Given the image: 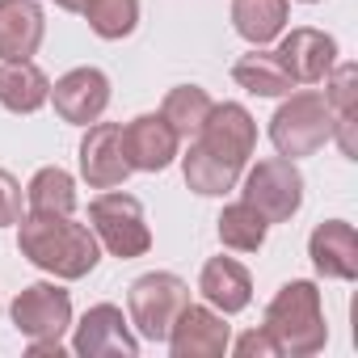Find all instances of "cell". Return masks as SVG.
Masks as SVG:
<instances>
[{
	"label": "cell",
	"instance_id": "cell-1",
	"mask_svg": "<svg viewBox=\"0 0 358 358\" xmlns=\"http://www.w3.org/2000/svg\"><path fill=\"white\" fill-rule=\"evenodd\" d=\"M17 249L26 262H34L38 270L76 282L85 274L97 270L101 262V245L93 236V228L76 224L72 215H47V211H30L17 220Z\"/></svg>",
	"mask_w": 358,
	"mask_h": 358
},
{
	"label": "cell",
	"instance_id": "cell-2",
	"mask_svg": "<svg viewBox=\"0 0 358 358\" xmlns=\"http://www.w3.org/2000/svg\"><path fill=\"white\" fill-rule=\"evenodd\" d=\"M262 329L278 341L282 354L291 358H308L316 350H324L329 341V324H324V303H320V287L308 278H291L278 287V295L266 303Z\"/></svg>",
	"mask_w": 358,
	"mask_h": 358
},
{
	"label": "cell",
	"instance_id": "cell-3",
	"mask_svg": "<svg viewBox=\"0 0 358 358\" xmlns=\"http://www.w3.org/2000/svg\"><path fill=\"white\" fill-rule=\"evenodd\" d=\"M270 139H274L278 156H287V160L320 152L333 139V110H329L324 93H316V89L287 93V101L270 118Z\"/></svg>",
	"mask_w": 358,
	"mask_h": 358
},
{
	"label": "cell",
	"instance_id": "cell-4",
	"mask_svg": "<svg viewBox=\"0 0 358 358\" xmlns=\"http://www.w3.org/2000/svg\"><path fill=\"white\" fill-rule=\"evenodd\" d=\"M186 303H190V287L182 278L169 274V270H152V274H139L131 282V291H127V320L135 324L139 337L164 341Z\"/></svg>",
	"mask_w": 358,
	"mask_h": 358
},
{
	"label": "cell",
	"instance_id": "cell-5",
	"mask_svg": "<svg viewBox=\"0 0 358 358\" xmlns=\"http://www.w3.org/2000/svg\"><path fill=\"white\" fill-rule=\"evenodd\" d=\"M89 228L97 245H106L114 257H143L152 249V228L143 220V203L135 194H122L118 186L97 194L89 203Z\"/></svg>",
	"mask_w": 358,
	"mask_h": 358
},
{
	"label": "cell",
	"instance_id": "cell-6",
	"mask_svg": "<svg viewBox=\"0 0 358 358\" xmlns=\"http://www.w3.org/2000/svg\"><path fill=\"white\" fill-rule=\"evenodd\" d=\"M245 203L266 220V224H287L303 207V173L287 156L257 160L245 177Z\"/></svg>",
	"mask_w": 358,
	"mask_h": 358
},
{
	"label": "cell",
	"instance_id": "cell-7",
	"mask_svg": "<svg viewBox=\"0 0 358 358\" xmlns=\"http://www.w3.org/2000/svg\"><path fill=\"white\" fill-rule=\"evenodd\" d=\"M194 143L245 173V164H249V156L257 148V122L241 101H220V106H211V114H207L203 131L194 135Z\"/></svg>",
	"mask_w": 358,
	"mask_h": 358
},
{
	"label": "cell",
	"instance_id": "cell-8",
	"mask_svg": "<svg viewBox=\"0 0 358 358\" xmlns=\"http://www.w3.org/2000/svg\"><path fill=\"white\" fill-rule=\"evenodd\" d=\"M13 324L30 341H59L72 329V295L55 282H30L13 299Z\"/></svg>",
	"mask_w": 358,
	"mask_h": 358
},
{
	"label": "cell",
	"instance_id": "cell-9",
	"mask_svg": "<svg viewBox=\"0 0 358 358\" xmlns=\"http://www.w3.org/2000/svg\"><path fill=\"white\" fill-rule=\"evenodd\" d=\"M135 169L127 160L122 127L118 122H89V135L80 139V177L93 190H114Z\"/></svg>",
	"mask_w": 358,
	"mask_h": 358
},
{
	"label": "cell",
	"instance_id": "cell-10",
	"mask_svg": "<svg viewBox=\"0 0 358 358\" xmlns=\"http://www.w3.org/2000/svg\"><path fill=\"white\" fill-rule=\"evenodd\" d=\"M164 341L173 358H220L232 345V329L224 324V312H215L211 303H186Z\"/></svg>",
	"mask_w": 358,
	"mask_h": 358
},
{
	"label": "cell",
	"instance_id": "cell-11",
	"mask_svg": "<svg viewBox=\"0 0 358 358\" xmlns=\"http://www.w3.org/2000/svg\"><path fill=\"white\" fill-rule=\"evenodd\" d=\"M72 350L85 354V358H110V354L135 358L139 354V337L131 333V320L122 316L118 303H93L80 316V324H76Z\"/></svg>",
	"mask_w": 358,
	"mask_h": 358
},
{
	"label": "cell",
	"instance_id": "cell-12",
	"mask_svg": "<svg viewBox=\"0 0 358 358\" xmlns=\"http://www.w3.org/2000/svg\"><path fill=\"white\" fill-rule=\"evenodd\" d=\"M51 101H55V114L64 122L89 127L110 106V76L101 68H72L68 76H59L51 85Z\"/></svg>",
	"mask_w": 358,
	"mask_h": 358
},
{
	"label": "cell",
	"instance_id": "cell-13",
	"mask_svg": "<svg viewBox=\"0 0 358 358\" xmlns=\"http://www.w3.org/2000/svg\"><path fill=\"white\" fill-rule=\"evenodd\" d=\"M122 143H127V160L139 173H160L177 160V131L164 122V114H139L122 127Z\"/></svg>",
	"mask_w": 358,
	"mask_h": 358
},
{
	"label": "cell",
	"instance_id": "cell-14",
	"mask_svg": "<svg viewBox=\"0 0 358 358\" xmlns=\"http://www.w3.org/2000/svg\"><path fill=\"white\" fill-rule=\"evenodd\" d=\"M278 64L287 68V76L295 85H320L329 76V68L337 64V43L324 34V30H312V26H299L282 38V47L274 51Z\"/></svg>",
	"mask_w": 358,
	"mask_h": 358
},
{
	"label": "cell",
	"instance_id": "cell-15",
	"mask_svg": "<svg viewBox=\"0 0 358 358\" xmlns=\"http://www.w3.org/2000/svg\"><path fill=\"white\" fill-rule=\"evenodd\" d=\"M308 257H312L316 274H324V278H337V282L358 278V232H354V224H345V220L316 224L308 236Z\"/></svg>",
	"mask_w": 358,
	"mask_h": 358
},
{
	"label": "cell",
	"instance_id": "cell-16",
	"mask_svg": "<svg viewBox=\"0 0 358 358\" xmlns=\"http://www.w3.org/2000/svg\"><path fill=\"white\" fill-rule=\"evenodd\" d=\"M47 17L38 0H0V59H30L43 47Z\"/></svg>",
	"mask_w": 358,
	"mask_h": 358
},
{
	"label": "cell",
	"instance_id": "cell-17",
	"mask_svg": "<svg viewBox=\"0 0 358 358\" xmlns=\"http://www.w3.org/2000/svg\"><path fill=\"white\" fill-rule=\"evenodd\" d=\"M199 291H203V299H207L215 312L236 316V312H245L249 299H253V278H249V270H245L236 257H211V262L203 266V274H199Z\"/></svg>",
	"mask_w": 358,
	"mask_h": 358
},
{
	"label": "cell",
	"instance_id": "cell-18",
	"mask_svg": "<svg viewBox=\"0 0 358 358\" xmlns=\"http://www.w3.org/2000/svg\"><path fill=\"white\" fill-rule=\"evenodd\" d=\"M51 101V80L34 59H9L0 68V106L9 114H34Z\"/></svg>",
	"mask_w": 358,
	"mask_h": 358
},
{
	"label": "cell",
	"instance_id": "cell-19",
	"mask_svg": "<svg viewBox=\"0 0 358 358\" xmlns=\"http://www.w3.org/2000/svg\"><path fill=\"white\" fill-rule=\"evenodd\" d=\"M324 101L333 110V139L345 156L358 152L354 143V114H358V64H333L324 76Z\"/></svg>",
	"mask_w": 358,
	"mask_h": 358
},
{
	"label": "cell",
	"instance_id": "cell-20",
	"mask_svg": "<svg viewBox=\"0 0 358 358\" xmlns=\"http://www.w3.org/2000/svg\"><path fill=\"white\" fill-rule=\"evenodd\" d=\"M287 13L291 0H232V30L245 43L266 47L287 30Z\"/></svg>",
	"mask_w": 358,
	"mask_h": 358
},
{
	"label": "cell",
	"instance_id": "cell-21",
	"mask_svg": "<svg viewBox=\"0 0 358 358\" xmlns=\"http://www.w3.org/2000/svg\"><path fill=\"white\" fill-rule=\"evenodd\" d=\"M232 80L245 93H253V97H287L295 89V80L287 76V68L278 64V55L262 51V47H253L249 55H241L232 64Z\"/></svg>",
	"mask_w": 358,
	"mask_h": 358
},
{
	"label": "cell",
	"instance_id": "cell-22",
	"mask_svg": "<svg viewBox=\"0 0 358 358\" xmlns=\"http://www.w3.org/2000/svg\"><path fill=\"white\" fill-rule=\"evenodd\" d=\"M182 173H186V186L194 194H207V199H220V194L236 190V182H241V169H232L228 160L203 152L194 139H190V152L182 156Z\"/></svg>",
	"mask_w": 358,
	"mask_h": 358
},
{
	"label": "cell",
	"instance_id": "cell-23",
	"mask_svg": "<svg viewBox=\"0 0 358 358\" xmlns=\"http://www.w3.org/2000/svg\"><path fill=\"white\" fill-rule=\"evenodd\" d=\"M211 106H215V101H211V93H207L203 85H177V89L164 93L160 114H164V122L177 131V139H194V135L203 131Z\"/></svg>",
	"mask_w": 358,
	"mask_h": 358
},
{
	"label": "cell",
	"instance_id": "cell-24",
	"mask_svg": "<svg viewBox=\"0 0 358 358\" xmlns=\"http://www.w3.org/2000/svg\"><path fill=\"white\" fill-rule=\"evenodd\" d=\"M26 207L30 211H47V215H72L76 211V182L72 173H64L59 164H47L30 177L26 186Z\"/></svg>",
	"mask_w": 358,
	"mask_h": 358
},
{
	"label": "cell",
	"instance_id": "cell-25",
	"mask_svg": "<svg viewBox=\"0 0 358 358\" xmlns=\"http://www.w3.org/2000/svg\"><path fill=\"white\" fill-rule=\"evenodd\" d=\"M220 241L228 245V249H236V253H257L262 245H266V220L241 199V203H232V207H224L220 211Z\"/></svg>",
	"mask_w": 358,
	"mask_h": 358
},
{
	"label": "cell",
	"instance_id": "cell-26",
	"mask_svg": "<svg viewBox=\"0 0 358 358\" xmlns=\"http://www.w3.org/2000/svg\"><path fill=\"white\" fill-rule=\"evenodd\" d=\"M85 22L97 38L114 43V38H127L135 26H139V0H85Z\"/></svg>",
	"mask_w": 358,
	"mask_h": 358
},
{
	"label": "cell",
	"instance_id": "cell-27",
	"mask_svg": "<svg viewBox=\"0 0 358 358\" xmlns=\"http://www.w3.org/2000/svg\"><path fill=\"white\" fill-rule=\"evenodd\" d=\"M17 220H22V182L9 169H0V228H9Z\"/></svg>",
	"mask_w": 358,
	"mask_h": 358
},
{
	"label": "cell",
	"instance_id": "cell-28",
	"mask_svg": "<svg viewBox=\"0 0 358 358\" xmlns=\"http://www.w3.org/2000/svg\"><path fill=\"white\" fill-rule=\"evenodd\" d=\"M236 354L241 358H278V341L266 333V329H249L245 337H236Z\"/></svg>",
	"mask_w": 358,
	"mask_h": 358
},
{
	"label": "cell",
	"instance_id": "cell-29",
	"mask_svg": "<svg viewBox=\"0 0 358 358\" xmlns=\"http://www.w3.org/2000/svg\"><path fill=\"white\" fill-rule=\"evenodd\" d=\"M30 354H34V358H43V354H55V358H59L64 345H59V341H30Z\"/></svg>",
	"mask_w": 358,
	"mask_h": 358
},
{
	"label": "cell",
	"instance_id": "cell-30",
	"mask_svg": "<svg viewBox=\"0 0 358 358\" xmlns=\"http://www.w3.org/2000/svg\"><path fill=\"white\" fill-rule=\"evenodd\" d=\"M55 5L68 9V13H80V9H85V0H55Z\"/></svg>",
	"mask_w": 358,
	"mask_h": 358
},
{
	"label": "cell",
	"instance_id": "cell-31",
	"mask_svg": "<svg viewBox=\"0 0 358 358\" xmlns=\"http://www.w3.org/2000/svg\"><path fill=\"white\" fill-rule=\"evenodd\" d=\"M303 5H316V0H303Z\"/></svg>",
	"mask_w": 358,
	"mask_h": 358
}]
</instances>
